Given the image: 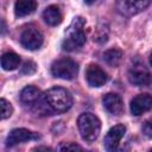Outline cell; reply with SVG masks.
<instances>
[{
  "label": "cell",
  "instance_id": "ac0fdd59",
  "mask_svg": "<svg viewBox=\"0 0 152 152\" xmlns=\"http://www.w3.org/2000/svg\"><path fill=\"white\" fill-rule=\"evenodd\" d=\"M0 108H1V119H2V120L7 119V118H10V116L12 115V112H13L12 106H11V103H10L8 101H6L5 99H1V100H0Z\"/></svg>",
  "mask_w": 152,
  "mask_h": 152
},
{
  "label": "cell",
  "instance_id": "ffe728a7",
  "mask_svg": "<svg viewBox=\"0 0 152 152\" xmlns=\"http://www.w3.org/2000/svg\"><path fill=\"white\" fill-rule=\"evenodd\" d=\"M142 133H144L145 137L152 139V119H150V120L144 122V125H142Z\"/></svg>",
  "mask_w": 152,
  "mask_h": 152
},
{
  "label": "cell",
  "instance_id": "8992f818",
  "mask_svg": "<svg viewBox=\"0 0 152 152\" xmlns=\"http://www.w3.org/2000/svg\"><path fill=\"white\" fill-rule=\"evenodd\" d=\"M150 4L151 0H116L115 6L120 14L125 17H132L144 11Z\"/></svg>",
  "mask_w": 152,
  "mask_h": 152
},
{
  "label": "cell",
  "instance_id": "5bb4252c",
  "mask_svg": "<svg viewBox=\"0 0 152 152\" xmlns=\"http://www.w3.org/2000/svg\"><path fill=\"white\" fill-rule=\"evenodd\" d=\"M43 18L46 24H49L51 26H57L62 23L63 15H62V12L58 6L51 5V6L46 7L45 11L43 12Z\"/></svg>",
  "mask_w": 152,
  "mask_h": 152
},
{
  "label": "cell",
  "instance_id": "ba28073f",
  "mask_svg": "<svg viewBox=\"0 0 152 152\" xmlns=\"http://www.w3.org/2000/svg\"><path fill=\"white\" fill-rule=\"evenodd\" d=\"M86 78L90 87L99 88V87H102L107 82L108 76L104 72V70L101 69L99 65L90 64L86 70Z\"/></svg>",
  "mask_w": 152,
  "mask_h": 152
},
{
  "label": "cell",
  "instance_id": "4fadbf2b",
  "mask_svg": "<svg viewBox=\"0 0 152 152\" xmlns=\"http://www.w3.org/2000/svg\"><path fill=\"white\" fill-rule=\"evenodd\" d=\"M42 96H43L42 91L34 86H27L20 93L21 102L25 103V104H30V106H34L40 100Z\"/></svg>",
  "mask_w": 152,
  "mask_h": 152
},
{
  "label": "cell",
  "instance_id": "7c38bea8",
  "mask_svg": "<svg viewBox=\"0 0 152 152\" xmlns=\"http://www.w3.org/2000/svg\"><path fill=\"white\" fill-rule=\"evenodd\" d=\"M103 107L112 115H120L124 112V102L122 99L114 93H108L102 99Z\"/></svg>",
  "mask_w": 152,
  "mask_h": 152
},
{
  "label": "cell",
  "instance_id": "5b68a950",
  "mask_svg": "<svg viewBox=\"0 0 152 152\" xmlns=\"http://www.w3.org/2000/svg\"><path fill=\"white\" fill-rule=\"evenodd\" d=\"M128 80L137 87L152 88V75L141 63H134L128 71Z\"/></svg>",
  "mask_w": 152,
  "mask_h": 152
},
{
  "label": "cell",
  "instance_id": "44dd1931",
  "mask_svg": "<svg viewBox=\"0 0 152 152\" xmlns=\"http://www.w3.org/2000/svg\"><path fill=\"white\" fill-rule=\"evenodd\" d=\"M59 150H82V147L81 146H78V145H76V144H72V142H69V144H63V145H61L59 147H58Z\"/></svg>",
  "mask_w": 152,
  "mask_h": 152
},
{
  "label": "cell",
  "instance_id": "30bf717a",
  "mask_svg": "<svg viewBox=\"0 0 152 152\" xmlns=\"http://www.w3.org/2000/svg\"><path fill=\"white\" fill-rule=\"evenodd\" d=\"M38 138H39V134L31 132L26 128H15V129L11 131V133L8 134V137L6 139V145L14 146L17 144L28 141V140H36Z\"/></svg>",
  "mask_w": 152,
  "mask_h": 152
},
{
  "label": "cell",
  "instance_id": "9a60e30c",
  "mask_svg": "<svg viewBox=\"0 0 152 152\" xmlns=\"http://www.w3.org/2000/svg\"><path fill=\"white\" fill-rule=\"evenodd\" d=\"M36 8H37V2L34 0H17L14 4V13L19 18L33 13Z\"/></svg>",
  "mask_w": 152,
  "mask_h": 152
},
{
  "label": "cell",
  "instance_id": "d6986e66",
  "mask_svg": "<svg viewBox=\"0 0 152 152\" xmlns=\"http://www.w3.org/2000/svg\"><path fill=\"white\" fill-rule=\"evenodd\" d=\"M36 69H37L36 63H33V62H31V61H27V62H25V63L23 64L20 72H21L23 75H31V74H33V72L36 71Z\"/></svg>",
  "mask_w": 152,
  "mask_h": 152
},
{
  "label": "cell",
  "instance_id": "603a6c76",
  "mask_svg": "<svg viewBox=\"0 0 152 152\" xmlns=\"http://www.w3.org/2000/svg\"><path fill=\"white\" fill-rule=\"evenodd\" d=\"M150 64H151V66H152V55L150 56Z\"/></svg>",
  "mask_w": 152,
  "mask_h": 152
},
{
  "label": "cell",
  "instance_id": "6da1fadb",
  "mask_svg": "<svg viewBox=\"0 0 152 152\" xmlns=\"http://www.w3.org/2000/svg\"><path fill=\"white\" fill-rule=\"evenodd\" d=\"M48 108L52 113H64L72 106V96L62 87H53L43 95Z\"/></svg>",
  "mask_w": 152,
  "mask_h": 152
},
{
  "label": "cell",
  "instance_id": "7a4b0ae2",
  "mask_svg": "<svg viewBox=\"0 0 152 152\" xmlns=\"http://www.w3.org/2000/svg\"><path fill=\"white\" fill-rule=\"evenodd\" d=\"M84 19L82 17H76L69 28L66 30L65 37L62 42V48L66 51H74L81 48L86 43V33L83 31L84 27Z\"/></svg>",
  "mask_w": 152,
  "mask_h": 152
},
{
  "label": "cell",
  "instance_id": "e0dca14e",
  "mask_svg": "<svg viewBox=\"0 0 152 152\" xmlns=\"http://www.w3.org/2000/svg\"><path fill=\"white\" fill-rule=\"evenodd\" d=\"M104 62L110 66H118L122 59V51L119 49H109L103 53Z\"/></svg>",
  "mask_w": 152,
  "mask_h": 152
},
{
  "label": "cell",
  "instance_id": "277c9868",
  "mask_svg": "<svg viewBox=\"0 0 152 152\" xmlns=\"http://www.w3.org/2000/svg\"><path fill=\"white\" fill-rule=\"evenodd\" d=\"M51 72L55 77L63 80H72L78 72L77 63L70 58H61L52 63Z\"/></svg>",
  "mask_w": 152,
  "mask_h": 152
},
{
  "label": "cell",
  "instance_id": "7402d4cb",
  "mask_svg": "<svg viewBox=\"0 0 152 152\" xmlns=\"http://www.w3.org/2000/svg\"><path fill=\"white\" fill-rule=\"evenodd\" d=\"M95 1H96V0H84V2H86V4H88V5H91V4H93V2H95Z\"/></svg>",
  "mask_w": 152,
  "mask_h": 152
},
{
  "label": "cell",
  "instance_id": "8fae6325",
  "mask_svg": "<svg viewBox=\"0 0 152 152\" xmlns=\"http://www.w3.org/2000/svg\"><path fill=\"white\" fill-rule=\"evenodd\" d=\"M152 108V96L148 94H139L131 101V113L135 116L142 115Z\"/></svg>",
  "mask_w": 152,
  "mask_h": 152
},
{
  "label": "cell",
  "instance_id": "9c48e42d",
  "mask_svg": "<svg viewBox=\"0 0 152 152\" xmlns=\"http://www.w3.org/2000/svg\"><path fill=\"white\" fill-rule=\"evenodd\" d=\"M125 132H126V127L124 125H116L112 127L104 137V140H103L104 148L107 151H115L119 146L120 140L125 135Z\"/></svg>",
  "mask_w": 152,
  "mask_h": 152
},
{
  "label": "cell",
  "instance_id": "3957f363",
  "mask_svg": "<svg viewBox=\"0 0 152 152\" xmlns=\"http://www.w3.org/2000/svg\"><path fill=\"white\" fill-rule=\"evenodd\" d=\"M77 126L82 139L89 142L96 140L101 131V122L99 118L91 113L81 114L77 120Z\"/></svg>",
  "mask_w": 152,
  "mask_h": 152
},
{
  "label": "cell",
  "instance_id": "2e32d148",
  "mask_svg": "<svg viewBox=\"0 0 152 152\" xmlns=\"http://www.w3.org/2000/svg\"><path fill=\"white\" fill-rule=\"evenodd\" d=\"M20 64V57L15 52H6L1 57V66L4 70H14Z\"/></svg>",
  "mask_w": 152,
  "mask_h": 152
},
{
  "label": "cell",
  "instance_id": "52a82bcc",
  "mask_svg": "<svg viewBox=\"0 0 152 152\" xmlns=\"http://www.w3.org/2000/svg\"><path fill=\"white\" fill-rule=\"evenodd\" d=\"M20 43L28 50H37L43 44V34L37 28L28 27L21 33Z\"/></svg>",
  "mask_w": 152,
  "mask_h": 152
}]
</instances>
